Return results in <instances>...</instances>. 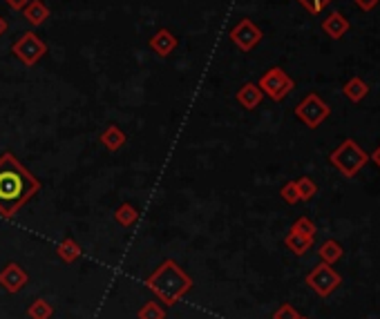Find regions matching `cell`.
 Here are the masks:
<instances>
[{"label":"cell","mask_w":380,"mask_h":319,"mask_svg":"<svg viewBox=\"0 0 380 319\" xmlns=\"http://www.w3.org/2000/svg\"><path fill=\"white\" fill-rule=\"evenodd\" d=\"M41 181L34 176L14 152L0 154V217L14 219L41 192Z\"/></svg>","instance_id":"cell-1"},{"label":"cell","mask_w":380,"mask_h":319,"mask_svg":"<svg viewBox=\"0 0 380 319\" xmlns=\"http://www.w3.org/2000/svg\"><path fill=\"white\" fill-rule=\"evenodd\" d=\"M146 288L157 295V299L168 308L179 304L193 290V277L175 259H166L146 277Z\"/></svg>","instance_id":"cell-2"},{"label":"cell","mask_w":380,"mask_h":319,"mask_svg":"<svg viewBox=\"0 0 380 319\" xmlns=\"http://www.w3.org/2000/svg\"><path fill=\"white\" fill-rule=\"evenodd\" d=\"M331 166L347 179H354V176L369 163V154L362 150L354 138H344L342 143L329 154Z\"/></svg>","instance_id":"cell-3"},{"label":"cell","mask_w":380,"mask_h":319,"mask_svg":"<svg viewBox=\"0 0 380 319\" xmlns=\"http://www.w3.org/2000/svg\"><path fill=\"white\" fill-rule=\"evenodd\" d=\"M11 54L23 65L34 67L36 63H41L43 56L47 54V43L39 36L36 31H25V34H21V39L14 41Z\"/></svg>","instance_id":"cell-4"},{"label":"cell","mask_w":380,"mask_h":319,"mask_svg":"<svg viewBox=\"0 0 380 319\" xmlns=\"http://www.w3.org/2000/svg\"><path fill=\"white\" fill-rule=\"evenodd\" d=\"M257 85H260V90L264 92V96H269L275 103L284 101L293 92V87H296L293 79L284 72L282 67H278V65L269 67L266 72L262 74V79L257 81Z\"/></svg>","instance_id":"cell-5"},{"label":"cell","mask_w":380,"mask_h":319,"mask_svg":"<svg viewBox=\"0 0 380 319\" xmlns=\"http://www.w3.org/2000/svg\"><path fill=\"white\" fill-rule=\"evenodd\" d=\"M304 283L318 297H329V295H334L342 286V277L334 270V265L320 261L316 268L304 277Z\"/></svg>","instance_id":"cell-6"},{"label":"cell","mask_w":380,"mask_h":319,"mask_svg":"<svg viewBox=\"0 0 380 319\" xmlns=\"http://www.w3.org/2000/svg\"><path fill=\"white\" fill-rule=\"evenodd\" d=\"M329 114H331V108L316 92H309L296 108V116L304 123L309 130L320 128L322 123L329 118Z\"/></svg>","instance_id":"cell-7"},{"label":"cell","mask_w":380,"mask_h":319,"mask_svg":"<svg viewBox=\"0 0 380 319\" xmlns=\"http://www.w3.org/2000/svg\"><path fill=\"white\" fill-rule=\"evenodd\" d=\"M262 39H264V31L257 27L251 19H241V21L231 29V43H233L239 51H244V54L253 51L257 45L262 43Z\"/></svg>","instance_id":"cell-8"},{"label":"cell","mask_w":380,"mask_h":319,"mask_svg":"<svg viewBox=\"0 0 380 319\" xmlns=\"http://www.w3.org/2000/svg\"><path fill=\"white\" fill-rule=\"evenodd\" d=\"M29 283V273L23 268L19 261H7L5 268L0 270V288L9 295L21 293Z\"/></svg>","instance_id":"cell-9"},{"label":"cell","mask_w":380,"mask_h":319,"mask_svg":"<svg viewBox=\"0 0 380 319\" xmlns=\"http://www.w3.org/2000/svg\"><path fill=\"white\" fill-rule=\"evenodd\" d=\"M150 49L157 54L159 59H168L172 51L177 49V36L172 34L170 29H159V31H154V36L150 39Z\"/></svg>","instance_id":"cell-10"},{"label":"cell","mask_w":380,"mask_h":319,"mask_svg":"<svg viewBox=\"0 0 380 319\" xmlns=\"http://www.w3.org/2000/svg\"><path fill=\"white\" fill-rule=\"evenodd\" d=\"M235 98H237V103L241 105V108L251 112L255 108H260V103L264 98V92L260 90V85H257V83H244L237 90Z\"/></svg>","instance_id":"cell-11"},{"label":"cell","mask_w":380,"mask_h":319,"mask_svg":"<svg viewBox=\"0 0 380 319\" xmlns=\"http://www.w3.org/2000/svg\"><path fill=\"white\" fill-rule=\"evenodd\" d=\"M322 31H324L329 39L340 41V39L344 36V34L349 31V21L344 19V14H342V11H331V14L322 21Z\"/></svg>","instance_id":"cell-12"},{"label":"cell","mask_w":380,"mask_h":319,"mask_svg":"<svg viewBox=\"0 0 380 319\" xmlns=\"http://www.w3.org/2000/svg\"><path fill=\"white\" fill-rule=\"evenodd\" d=\"M99 141H101V146L106 148L108 152H119L121 148L128 143V134L121 130L116 123H110V126L101 132Z\"/></svg>","instance_id":"cell-13"},{"label":"cell","mask_w":380,"mask_h":319,"mask_svg":"<svg viewBox=\"0 0 380 319\" xmlns=\"http://www.w3.org/2000/svg\"><path fill=\"white\" fill-rule=\"evenodd\" d=\"M21 14L31 27H41L49 19V7L43 3V0H29V3L21 9Z\"/></svg>","instance_id":"cell-14"},{"label":"cell","mask_w":380,"mask_h":319,"mask_svg":"<svg viewBox=\"0 0 380 319\" xmlns=\"http://www.w3.org/2000/svg\"><path fill=\"white\" fill-rule=\"evenodd\" d=\"M114 221L121 226V228H134L136 223H139V219H141V212H139V208H136L134 203H130V201H124L121 203L116 210H114Z\"/></svg>","instance_id":"cell-15"},{"label":"cell","mask_w":380,"mask_h":319,"mask_svg":"<svg viewBox=\"0 0 380 319\" xmlns=\"http://www.w3.org/2000/svg\"><path fill=\"white\" fill-rule=\"evenodd\" d=\"M56 255L63 263H74L76 259H81L83 255V248L74 237H65L61 239V243L56 245Z\"/></svg>","instance_id":"cell-16"},{"label":"cell","mask_w":380,"mask_h":319,"mask_svg":"<svg viewBox=\"0 0 380 319\" xmlns=\"http://www.w3.org/2000/svg\"><path fill=\"white\" fill-rule=\"evenodd\" d=\"M284 245L289 248V250L293 255H306L311 250V245H314V237H306V235H300V233H293V230H289V235L284 237Z\"/></svg>","instance_id":"cell-17"},{"label":"cell","mask_w":380,"mask_h":319,"mask_svg":"<svg viewBox=\"0 0 380 319\" xmlns=\"http://www.w3.org/2000/svg\"><path fill=\"white\" fill-rule=\"evenodd\" d=\"M342 255H344V248H342V243L336 241V239H326V241L320 245V250H318L320 261H322V263H329V265H334L336 261H340Z\"/></svg>","instance_id":"cell-18"},{"label":"cell","mask_w":380,"mask_h":319,"mask_svg":"<svg viewBox=\"0 0 380 319\" xmlns=\"http://www.w3.org/2000/svg\"><path fill=\"white\" fill-rule=\"evenodd\" d=\"M342 92H344V96H347L351 103H360L362 98L369 94V85L362 81L360 76H354V79H349L347 83H344Z\"/></svg>","instance_id":"cell-19"},{"label":"cell","mask_w":380,"mask_h":319,"mask_svg":"<svg viewBox=\"0 0 380 319\" xmlns=\"http://www.w3.org/2000/svg\"><path fill=\"white\" fill-rule=\"evenodd\" d=\"M166 317H168V310L159 299H150L136 310V319H166Z\"/></svg>","instance_id":"cell-20"},{"label":"cell","mask_w":380,"mask_h":319,"mask_svg":"<svg viewBox=\"0 0 380 319\" xmlns=\"http://www.w3.org/2000/svg\"><path fill=\"white\" fill-rule=\"evenodd\" d=\"M51 315H54V306H51L49 301L43 299V297L34 299L31 304L27 306V317L29 319H51Z\"/></svg>","instance_id":"cell-21"},{"label":"cell","mask_w":380,"mask_h":319,"mask_svg":"<svg viewBox=\"0 0 380 319\" xmlns=\"http://www.w3.org/2000/svg\"><path fill=\"white\" fill-rule=\"evenodd\" d=\"M296 190H298L300 201L306 203L318 194V183L311 179V176H300V179H296Z\"/></svg>","instance_id":"cell-22"},{"label":"cell","mask_w":380,"mask_h":319,"mask_svg":"<svg viewBox=\"0 0 380 319\" xmlns=\"http://www.w3.org/2000/svg\"><path fill=\"white\" fill-rule=\"evenodd\" d=\"M291 230L293 233H300V235H306V237H314L316 239V233H318V228H316V223L311 221L309 217H300L296 223L291 226Z\"/></svg>","instance_id":"cell-23"},{"label":"cell","mask_w":380,"mask_h":319,"mask_svg":"<svg viewBox=\"0 0 380 319\" xmlns=\"http://www.w3.org/2000/svg\"><path fill=\"white\" fill-rule=\"evenodd\" d=\"M280 197H282V201H284V203H289V206H296V203L300 201V197H298V190H296V181H289V183H284V186L280 188Z\"/></svg>","instance_id":"cell-24"},{"label":"cell","mask_w":380,"mask_h":319,"mask_svg":"<svg viewBox=\"0 0 380 319\" xmlns=\"http://www.w3.org/2000/svg\"><path fill=\"white\" fill-rule=\"evenodd\" d=\"M298 3L309 11V14H322L326 7H329L331 5V0H298Z\"/></svg>","instance_id":"cell-25"},{"label":"cell","mask_w":380,"mask_h":319,"mask_svg":"<svg viewBox=\"0 0 380 319\" xmlns=\"http://www.w3.org/2000/svg\"><path fill=\"white\" fill-rule=\"evenodd\" d=\"M302 315L296 310V308H293L291 304H282L278 310H275L273 313V319H300Z\"/></svg>","instance_id":"cell-26"},{"label":"cell","mask_w":380,"mask_h":319,"mask_svg":"<svg viewBox=\"0 0 380 319\" xmlns=\"http://www.w3.org/2000/svg\"><path fill=\"white\" fill-rule=\"evenodd\" d=\"M354 3L362 9V11H374L378 7L380 0H354Z\"/></svg>","instance_id":"cell-27"},{"label":"cell","mask_w":380,"mask_h":319,"mask_svg":"<svg viewBox=\"0 0 380 319\" xmlns=\"http://www.w3.org/2000/svg\"><path fill=\"white\" fill-rule=\"evenodd\" d=\"M5 3L11 7V9H16V11H21L27 3H29V0H5Z\"/></svg>","instance_id":"cell-28"},{"label":"cell","mask_w":380,"mask_h":319,"mask_svg":"<svg viewBox=\"0 0 380 319\" xmlns=\"http://www.w3.org/2000/svg\"><path fill=\"white\" fill-rule=\"evenodd\" d=\"M7 29H9L7 21L3 19V16H0V39H3V36H5V34H7Z\"/></svg>","instance_id":"cell-29"},{"label":"cell","mask_w":380,"mask_h":319,"mask_svg":"<svg viewBox=\"0 0 380 319\" xmlns=\"http://www.w3.org/2000/svg\"><path fill=\"white\" fill-rule=\"evenodd\" d=\"M369 158H371V161H374V163H376V166L380 168V146H378V148H376V150L371 152V156H369Z\"/></svg>","instance_id":"cell-30"},{"label":"cell","mask_w":380,"mask_h":319,"mask_svg":"<svg viewBox=\"0 0 380 319\" xmlns=\"http://www.w3.org/2000/svg\"><path fill=\"white\" fill-rule=\"evenodd\" d=\"M300 319H309V317H300Z\"/></svg>","instance_id":"cell-31"}]
</instances>
